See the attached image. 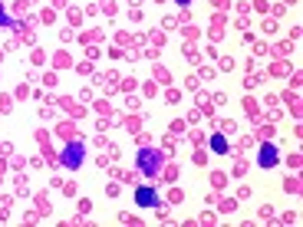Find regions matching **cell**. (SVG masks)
<instances>
[{"instance_id":"obj_1","label":"cell","mask_w":303,"mask_h":227,"mask_svg":"<svg viewBox=\"0 0 303 227\" xmlns=\"http://www.w3.org/2000/svg\"><path fill=\"white\" fill-rule=\"evenodd\" d=\"M138 168H142L145 178H155L158 168H162V155L155 148H142V152H138Z\"/></svg>"},{"instance_id":"obj_2","label":"cell","mask_w":303,"mask_h":227,"mask_svg":"<svg viewBox=\"0 0 303 227\" xmlns=\"http://www.w3.org/2000/svg\"><path fill=\"white\" fill-rule=\"evenodd\" d=\"M63 164H66V168H80V164H82V145H76V142H72V145H66Z\"/></svg>"},{"instance_id":"obj_3","label":"cell","mask_w":303,"mask_h":227,"mask_svg":"<svg viewBox=\"0 0 303 227\" xmlns=\"http://www.w3.org/2000/svg\"><path fill=\"white\" fill-rule=\"evenodd\" d=\"M136 204H138V208H152V204H158V194H155L152 188H142L136 194Z\"/></svg>"},{"instance_id":"obj_4","label":"cell","mask_w":303,"mask_h":227,"mask_svg":"<svg viewBox=\"0 0 303 227\" xmlns=\"http://www.w3.org/2000/svg\"><path fill=\"white\" fill-rule=\"evenodd\" d=\"M257 162H260L264 168L277 164V148H274V145H264V148H260V158H257Z\"/></svg>"},{"instance_id":"obj_5","label":"cell","mask_w":303,"mask_h":227,"mask_svg":"<svg viewBox=\"0 0 303 227\" xmlns=\"http://www.w3.org/2000/svg\"><path fill=\"white\" fill-rule=\"evenodd\" d=\"M211 148H214L218 155H224V152H228V142H224L221 135H214V138H211Z\"/></svg>"},{"instance_id":"obj_6","label":"cell","mask_w":303,"mask_h":227,"mask_svg":"<svg viewBox=\"0 0 303 227\" xmlns=\"http://www.w3.org/2000/svg\"><path fill=\"white\" fill-rule=\"evenodd\" d=\"M0 24H4V10H0Z\"/></svg>"},{"instance_id":"obj_7","label":"cell","mask_w":303,"mask_h":227,"mask_svg":"<svg viewBox=\"0 0 303 227\" xmlns=\"http://www.w3.org/2000/svg\"><path fill=\"white\" fill-rule=\"evenodd\" d=\"M178 4H188V0H178Z\"/></svg>"}]
</instances>
